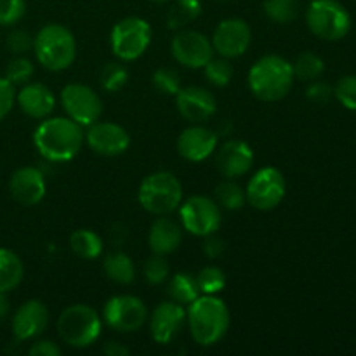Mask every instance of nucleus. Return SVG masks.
Listing matches in <instances>:
<instances>
[{"label": "nucleus", "instance_id": "f03ea898", "mask_svg": "<svg viewBox=\"0 0 356 356\" xmlns=\"http://www.w3.org/2000/svg\"><path fill=\"white\" fill-rule=\"evenodd\" d=\"M229 309L222 299L200 294L186 312L190 334L198 346L211 348L226 336L229 329Z\"/></svg>", "mask_w": 356, "mask_h": 356}, {"label": "nucleus", "instance_id": "2eb2a0df", "mask_svg": "<svg viewBox=\"0 0 356 356\" xmlns=\"http://www.w3.org/2000/svg\"><path fill=\"white\" fill-rule=\"evenodd\" d=\"M86 141L92 152L103 156H118L131 146V136L115 122H94L89 125Z\"/></svg>", "mask_w": 356, "mask_h": 356}, {"label": "nucleus", "instance_id": "7c9ffc66", "mask_svg": "<svg viewBox=\"0 0 356 356\" xmlns=\"http://www.w3.org/2000/svg\"><path fill=\"white\" fill-rule=\"evenodd\" d=\"M127 68L117 61L106 63L99 72V83L106 92H118L127 83Z\"/></svg>", "mask_w": 356, "mask_h": 356}, {"label": "nucleus", "instance_id": "20e7f679", "mask_svg": "<svg viewBox=\"0 0 356 356\" xmlns=\"http://www.w3.org/2000/svg\"><path fill=\"white\" fill-rule=\"evenodd\" d=\"M38 63L51 72L70 68L76 58V42L72 31L58 23L45 24L33 38Z\"/></svg>", "mask_w": 356, "mask_h": 356}, {"label": "nucleus", "instance_id": "dca6fc26", "mask_svg": "<svg viewBox=\"0 0 356 356\" xmlns=\"http://www.w3.org/2000/svg\"><path fill=\"white\" fill-rule=\"evenodd\" d=\"M176 106L181 117L190 124H204L218 110L214 94L200 86L181 87L176 94Z\"/></svg>", "mask_w": 356, "mask_h": 356}, {"label": "nucleus", "instance_id": "cd10ccee", "mask_svg": "<svg viewBox=\"0 0 356 356\" xmlns=\"http://www.w3.org/2000/svg\"><path fill=\"white\" fill-rule=\"evenodd\" d=\"M200 14V0H176L167 13V24L170 30H183L195 19H198Z\"/></svg>", "mask_w": 356, "mask_h": 356}, {"label": "nucleus", "instance_id": "58836bf2", "mask_svg": "<svg viewBox=\"0 0 356 356\" xmlns=\"http://www.w3.org/2000/svg\"><path fill=\"white\" fill-rule=\"evenodd\" d=\"M24 0H0V26H13L24 16Z\"/></svg>", "mask_w": 356, "mask_h": 356}, {"label": "nucleus", "instance_id": "79ce46f5", "mask_svg": "<svg viewBox=\"0 0 356 356\" xmlns=\"http://www.w3.org/2000/svg\"><path fill=\"white\" fill-rule=\"evenodd\" d=\"M332 96H334V87H330L329 83L325 82H318V80H313V82L309 83L308 89H306V97L316 104L329 103Z\"/></svg>", "mask_w": 356, "mask_h": 356}, {"label": "nucleus", "instance_id": "37998d69", "mask_svg": "<svg viewBox=\"0 0 356 356\" xmlns=\"http://www.w3.org/2000/svg\"><path fill=\"white\" fill-rule=\"evenodd\" d=\"M28 353L31 356H59L63 353L61 348L58 346L56 343L49 339H42V341H35L31 344V348L28 350Z\"/></svg>", "mask_w": 356, "mask_h": 356}, {"label": "nucleus", "instance_id": "2f4dec72", "mask_svg": "<svg viewBox=\"0 0 356 356\" xmlns=\"http://www.w3.org/2000/svg\"><path fill=\"white\" fill-rule=\"evenodd\" d=\"M195 278H197L200 294L216 296L226 287V275H225V271L218 266L202 268Z\"/></svg>", "mask_w": 356, "mask_h": 356}, {"label": "nucleus", "instance_id": "6e6552de", "mask_svg": "<svg viewBox=\"0 0 356 356\" xmlns=\"http://www.w3.org/2000/svg\"><path fill=\"white\" fill-rule=\"evenodd\" d=\"M111 51L120 61L141 58L152 42V26L143 17H124L111 30Z\"/></svg>", "mask_w": 356, "mask_h": 356}, {"label": "nucleus", "instance_id": "49530a36", "mask_svg": "<svg viewBox=\"0 0 356 356\" xmlns=\"http://www.w3.org/2000/svg\"><path fill=\"white\" fill-rule=\"evenodd\" d=\"M9 313H10V302L9 299H7V294L0 292V322L7 318Z\"/></svg>", "mask_w": 356, "mask_h": 356}, {"label": "nucleus", "instance_id": "423d86ee", "mask_svg": "<svg viewBox=\"0 0 356 356\" xmlns=\"http://www.w3.org/2000/svg\"><path fill=\"white\" fill-rule=\"evenodd\" d=\"M101 322L96 309L87 305H72L58 318V334L63 343L72 348L90 346L101 336Z\"/></svg>", "mask_w": 356, "mask_h": 356}, {"label": "nucleus", "instance_id": "de8ad7c7", "mask_svg": "<svg viewBox=\"0 0 356 356\" xmlns=\"http://www.w3.org/2000/svg\"><path fill=\"white\" fill-rule=\"evenodd\" d=\"M152 2H156V3H163V2H169V0H152Z\"/></svg>", "mask_w": 356, "mask_h": 356}, {"label": "nucleus", "instance_id": "f3484780", "mask_svg": "<svg viewBox=\"0 0 356 356\" xmlns=\"http://www.w3.org/2000/svg\"><path fill=\"white\" fill-rule=\"evenodd\" d=\"M186 323V312L174 301H163L149 316V332L155 343H172Z\"/></svg>", "mask_w": 356, "mask_h": 356}, {"label": "nucleus", "instance_id": "a211bd4d", "mask_svg": "<svg viewBox=\"0 0 356 356\" xmlns=\"http://www.w3.org/2000/svg\"><path fill=\"white\" fill-rule=\"evenodd\" d=\"M218 148V134L200 124H191L177 138V152L188 162H202Z\"/></svg>", "mask_w": 356, "mask_h": 356}, {"label": "nucleus", "instance_id": "a19ab883", "mask_svg": "<svg viewBox=\"0 0 356 356\" xmlns=\"http://www.w3.org/2000/svg\"><path fill=\"white\" fill-rule=\"evenodd\" d=\"M14 101H16L14 86L6 76H0V120H3L10 113V110L14 106Z\"/></svg>", "mask_w": 356, "mask_h": 356}, {"label": "nucleus", "instance_id": "39448f33", "mask_svg": "<svg viewBox=\"0 0 356 356\" xmlns=\"http://www.w3.org/2000/svg\"><path fill=\"white\" fill-rule=\"evenodd\" d=\"M138 200L146 212L153 216H169L183 202V186L169 170H159L141 181Z\"/></svg>", "mask_w": 356, "mask_h": 356}, {"label": "nucleus", "instance_id": "393cba45", "mask_svg": "<svg viewBox=\"0 0 356 356\" xmlns=\"http://www.w3.org/2000/svg\"><path fill=\"white\" fill-rule=\"evenodd\" d=\"M104 275L111 282L120 285H131L136 280V266L131 257L122 250L111 252L103 261Z\"/></svg>", "mask_w": 356, "mask_h": 356}, {"label": "nucleus", "instance_id": "ddd939ff", "mask_svg": "<svg viewBox=\"0 0 356 356\" xmlns=\"http://www.w3.org/2000/svg\"><path fill=\"white\" fill-rule=\"evenodd\" d=\"M172 58L186 68H204L214 58L212 42L204 33L195 30H181L170 42Z\"/></svg>", "mask_w": 356, "mask_h": 356}, {"label": "nucleus", "instance_id": "a18cd8bd", "mask_svg": "<svg viewBox=\"0 0 356 356\" xmlns=\"http://www.w3.org/2000/svg\"><path fill=\"white\" fill-rule=\"evenodd\" d=\"M103 353L108 355V356H129L131 351L127 350L125 346H122V344L115 343V341H111V343L104 344L103 346Z\"/></svg>", "mask_w": 356, "mask_h": 356}, {"label": "nucleus", "instance_id": "c9c22d12", "mask_svg": "<svg viewBox=\"0 0 356 356\" xmlns=\"http://www.w3.org/2000/svg\"><path fill=\"white\" fill-rule=\"evenodd\" d=\"M153 86L160 94L165 96H176L181 89L179 73L172 68H159L153 73Z\"/></svg>", "mask_w": 356, "mask_h": 356}, {"label": "nucleus", "instance_id": "473e14b6", "mask_svg": "<svg viewBox=\"0 0 356 356\" xmlns=\"http://www.w3.org/2000/svg\"><path fill=\"white\" fill-rule=\"evenodd\" d=\"M264 13L275 23H291L299 14L298 0H266L264 2Z\"/></svg>", "mask_w": 356, "mask_h": 356}, {"label": "nucleus", "instance_id": "0eeeda50", "mask_svg": "<svg viewBox=\"0 0 356 356\" xmlns=\"http://www.w3.org/2000/svg\"><path fill=\"white\" fill-rule=\"evenodd\" d=\"M309 31L322 40H341L351 30V16L337 0H313L306 10Z\"/></svg>", "mask_w": 356, "mask_h": 356}, {"label": "nucleus", "instance_id": "b1692460", "mask_svg": "<svg viewBox=\"0 0 356 356\" xmlns=\"http://www.w3.org/2000/svg\"><path fill=\"white\" fill-rule=\"evenodd\" d=\"M24 277L23 261L9 249H0V292L7 294L19 287Z\"/></svg>", "mask_w": 356, "mask_h": 356}, {"label": "nucleus", "instance_id": "5701e85b", "mask_svg": "<svg viewBox=\"0 0 356 356\" xmlns=\"http://www.w3.org/2000/svg\"><path fill=\"white\" fill-rule=\"evenodd\" d=\"M181 236H183L181 226L174 219L167 218V216H160L159 219L153 221L152 228H149V249L153 250V254L165 257L167 254H172L179 247Z\"/></svg>", "mask_w": 356, "mask_h": 356}, {"label": "nucleus", "instance_id": "bb28decb", "mask_svg": "<svg viewBox=\"0 0 356 356\" xmlns=\"http://www.w3.org/2000/svg\"><path fill=\"white\" fill-rule=\"evenodd\" d=\"M70 247L82 259H97L103 254V240L90 229H76L70 236Z\"/></svg>", "mask_w": 356, "mask_h": 356}, {"label": "nucleus", "instance_id": "ea45409f", "mask_svg": "<svg viewBox=\"0 0 356 356\" xmlns=\"http://www.w3.org/2000/svg\"><path fill=\"white\" fill-rule=\"evenodd\" d=\"M33 38L35 37H31L26 30H14L7 35V49L13 54L23 56L33 49Z\"/></svg>", "mask_w": 356, "mask_h": 356}, {"label": "nucleus", "instance_id": "c85d7f7f", "mask_svg": "<svg viewBox=\"0 0 356 356\" xmlns=\"http://www.w3.org/2000/svg\"><path fill=\"white\" fill-rule=\"evenodd\" d=\"M214 200L226 211H240L247 204L245 190L233 179H226L214 188Z\"/></svg>", "mask_w": 356, "mask_h": 356}, {"label": "nucleus", "instance_id": "9d476101", "mask_svg": "<svg viewBox=\"0 0 356 356\" xmlns=\"http://www.w3.org/2000/svg\"><path fill=\"white\" fill-rule=\"evenodd\" d=\"M179 218L186 232L204 238L218 232L221 226V207L216 204L214 198L195 195L181 202Z\"/></svg>", "mask_w": 356, "mask_h": 356}, {"label": "nucleus", "instance_id": "72a5a7b5", "mask_svg": "<svg viewBox=\"0 0 356 356\" xmlns=\"http://www.w3.org/2000/svg\"><path fill=\"white\" fill-rule=\"evenodd\" d=\"M205 79L214 87H226L233 79V66L228 58H212L204 66Z\"/></svg>", "mask_w": 356, "mask_h": 356}, {"label": "nucleus", "instance_id": "f8f14e48", "mask_svg": "<svg viewBox=\"0 0 356 356\" xmlns=\"http://www.w3.org/2000/svg\"><path fill=\"white\" fill-rule=\"evenodd\" d=\"M61 104L66 115L82 127H89L99 120L103 113L101 97L83 83H68L61 90Z\"/></svg>", "mask_w": 356, "mask_h": 356}, {"label": "nucleus", "instance_id": "a878e982", "mask_svg": "<svg viewBox=\"0 0 356 356\" xmlns=\"http://www.w3.org/2000/svg\"><path fill=\"white\" fill-rule=\"evenodd\" d=\"M167 294H169L170 301L177 302L181 306H190L200 296L197 278L193 275L186 273V271H179V273L170 278Z\"/></svg>", "mask_w": 356, "mask_h": 356}, {"label": "nucleus", "instance_id": "4c0bfd02", "mask_svg": "<svg viewBox=\"0 0 356 356\" xmlns=\"http://www.w3.org/2000/svg\"><path fill=\"white\" fill-rule=\"evenodd\" d=\"M143 275L149 285H160L169 277V264L163 259V256L155 254L153 257L146 259L145 266H143Z\"/></svg>", "mask_w": 356, "mask_h": 356}, {"label": "nucleus", "instance_id": "c756f323", "mask_svg": "<svg viewBox=\"0 0 356 356\" xmlns=\"http://www.w3.org/2000/svg\"><path fill=\"white\" fill-rule=\"evenodd\" d=\"M323 70H325V63L315 52H302L298 56L296 63L292 65V72H294V79L302 80V82H313L322 76Z\"/></svg>", "mask_w": 356, "mask_h": 356}, {"label": "nucleus", "instance_id": "4468645a", "mask_svg": "<svg viewBox=\"0 0 356 356\" xmlns=\"http://www.w3.org/2000/svg\"><path fill=\"white\" fill-rule=\"evenodd\" d=\"M211 42L214 52H218L221 58L235 59L245 54L252 42V31L240 17H228L216 26Z\"/></svg>", "mask_w": 356, "mask_h": 356}, {"label": "nucleus", "instance_id": "7ed1b4c3", "mask_svg": "<svg viewBox=\"0 0 356 356\" xmlns=\"http://www.w3.org/2000/svg\"><path fill=\"white\" fill-rule=\"evenodd\" d=\"M294 80L292 63L278 54H266L250 68L249 89L257 99L275 103L291 92Z\"/></svg>", "mask_w": 356, "mask_h": 356}, {"label": "nucleus", "instance_id": "aec40b11", "mask_svg": "<svg viewBox=\"0 0 356 356\" xmlns=\"http://www.w3.org/2000/svg\"><path fill=\"white\" fill-rule=\"evenodd\" d=\"M9 190L14 200L24 207L37 205L45 197V177L37 167H21L10 176Z\"/></svg>", "mask_w": 356, "mask_h": 356}, {"label": "nucleus", "instance_id": "1a4fd4ad", "mask_svg": "<svg viewBox=\"0 0 356 356\" xmlns=\"http://www.w3.org/2000/svg\"><path fill=\"white\" fill-rule=\"evenodd\" d=\"M148 320V308L139 298L131 294H118L108 299L103 309V322L110 329L122 334H131L141 329Z\"/></svg>", "mask_w": 356, "mask_h": 356}, {"label": "nucleus", "instance_id": "f704fd0d", "mask_svg": "<svg viewBox=\"0 0 356 356\" xmlns=\"http://www.w3.org/2000/svg\"><path fill=\"white\" fill-rule=\"evenodd\" d=\"M35 68L33 63L30 59H26L24 56H17L13 61H9L6 68V79L9 80L13 86H24L31 80L33 76Z\"/></svg>", "mask_w": 356, "mask_h": 356}, {"label": "nucleus", "instance_id": "9b49d317", "mask_svg": "<svg viewBox=\"0 0 356 356\" xmlns=\"http://www.w3.org/2000/svg\"><path fill=\"white\" fill-rule=\"evenodd\" d=\"M287 193V181L275 167H263L250 177L245 197L250 207L257 211H271L278 207Z\"/></svg>", "mask_w": 356, "mask_h": 356}, {"label": "nucleus", "instance_id": "6ab92c4d", "mask_svg": "<svg viewBox=\"0 0 356 356\" xmlns=\"http://www.w3.org/2000/svg\"><path fill=\"white\" fill-rule=\"evenodd\" d=\"M49 325V309L44 302L30 299L13 316V334L17 341H31L44 334Z\"/></svg>", "mask_w": 356, "mask_h": 356}, {"label": "nucleus", "instance_id": "4be33fe9", "mask_svg": "<svg viewBox=\"0 0 356 356\" xmlns=\"http://www.w3.org/2000/svg\"><path fill=\"white\" fill-rule=\"evenodd\" d=\"M16 101L24 115H28L30 118H37V120L51 117L56 106L54 94L51 92V89L44 83L37 82L24 83L23 89L16 94Z\"/></svg>", "mask_w": 356, "mask_h": 356}, {"label": "nucleus", "instance_id": "412c9836", "mask_svg": "<svg viewBox=\"0 0 356 356\" xmlns=\"http://www.w3.org/2000/svg\"><path fill=\"white\" fill-rule=\"evenodd\" d=\"M254 165V152L245 141L232 139L226 141L216 155V167L226 179L243 176Z\"/></svg>", "mask_w": 356, "mask_h": 356}, {"label": "nucleus", "instance_id": "e433bc0d", "mask_svg": "<svg viewBox=\"0 0 356 356\" xmlns=\"http://www.w3.org/2000/svg\"><path fill=\"white\" fill-rule=\"evenodd\" d=\"M334 96L346 110L356 111V75H344L334 87Z\"/></svg>", "mask_w": 356, "mask_h": 356}, {"label": "nucleus", "instance_id": "f257e3e1", "mask_svg": "<svg viewBox=\"0 0 356 356\" xmlns=\"http://www.w3.org/2000/svg\"><path fill=\"white\" fill-rule=\"evenodd\" d=\"M86 134L70 117H47L33 132V145L47 162H70L80 153Z\"/></svg>", "mask_w": 356, "mask_h": 356}, {"label": "nucleus", "instance_id": "c03bdc74", "mask_svg": "<svg viewBox=\"0 0 356 356\" xmlns=\"http://www.w3.org/2000/svg\"><path fill=\"white\" fill-rule=\"evenodd\" d=\"M204 238L205 242H204V247H202V250H204V254L209 257V259H216V257H219L222 252H225L226 249L225 240L216 236V233L204 236Z\"/></svg>", "mask_w": 356, "mask_h": 356}]
</instances>
